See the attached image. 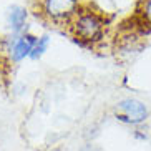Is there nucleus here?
I'll return each mask as SVG.
<instances>
[{
  "mask_svg": "<svg viewBox=\"0 0 151 151\" xmlns=\"http://www.w3.org/2000/svg\"><path fill=\"white\" fill-rule=\"evenodd\" d=\"M38 37L32 35L28 32H23L20 35L12 33L5 38V52L9 55V60L12 63H20L25 58H30V53L35 47Z\"/></svg>",
  "mask_w": 151,
  "mask_h": 151,
  "instance_id": "4",
  "label": "nucleus"
},
{
  "mask_svg": "<svg viewBox=\"0 0 151 151\" xmlns=\"http://www.w3.org/2000/svg\"><path fill=\"white\" fill-rule=\"evenodd\" d=\"M27 9L22 7V5H12L9 7V12H7V20H9L10 30L12 33H23V28H25V22H27Z\"/></svg>",
  "mask_w": 151,
  "mask_h": 151,
  "instance_id": "5",
  "label": "nucleus"
},
{
  "mask_svg": "<svg viewBox=\"0 0 151 151\" xmlns=\"http://www.w3.org/2000/svg\"><path fill=\"white\" fill-rule=\"evenodd\" d=\"M70 28L73 32L76 42L83 43H95L103 38L105 32V20L98 12L91 9H81L76 12L73 20L70 22Z\"/></svg>",
  "mask_w": 151,
  "mask_h": 151,
  "instance_id": "1",
  "label": "nucleus"
},
{
  "mask_svg": "<svg viewBox=\"0 0 151 151\" xmlns=\"http://www.w3.org/2000/svg\"><path fill=\"white\" fill-rule=\"evenodd\" d=\"M80 151H100L95 145H91V143H88V145H85V146L80 148Z\"/></svg>",
  "mask_w": 151,
  "mask_h": 151,
  "instance_id": "8",
  "label": "nucleus"
},
{
  "mask_svg": "<svg viewBox=\"0 0 151 151\" xmlns=\"http://www.w3.org/2000/svg\"><path fill=\"white\" fill-rule=\"evenodd\" d=\"M80 10V0H40V14L53 23H68Z\"/></svg>",
  "mask_w": 151,
  "mask_h": 151,
  "instance_id": "2",
  "label": "nucleus"
},
{
  "mask_svg": "<svg viewBox=\"0 0 151 151\" xmlns=\"http://www.w3.org/2000/svg\"><path fill=\"white\" fill-rule=\"evenodd\" d=\"M150 110L141 100L136 98H123L116 103V120L121 123L139 126L148 120Z\"/></svg>",
  "mask_w": 151,
  "mask_h": 151,
  "instance_id": "3",
  "label": "nucleus"
},
{
  "mask_svg": "<svg viewBox=\"0 0 151 151\" xmlns=\"http://www.w3.org/2000/svg\"><path fill=\"white\" fill-rule=\"evenodd\" d=\"M139 14L143 17V22L146 23L148 27H151V0H143Z\"/></svg>",
  "mask_w": 151,
  "mask_h": 151,
  "instance_id": "7",
  "label": "nucleus"
},
{
  "mask_svg": "<svg viewBox=\"0 0 151 151\" xmlns=\"http://www.w3.org/2000/svg\"><path fill=\"white\" fill-rule=\"evenodd\" d=\"M50 42H52V38H50V35H47V33L38 37V40H37L35 47H33V50H32V53H30V60H40V58L43 57V53L48 50Z\"/></svg>",
  "mask_w": 151,
  "mask_h": 151,
  "instance_id": "6",
  "label": "nucleus"
}]
</instances>
